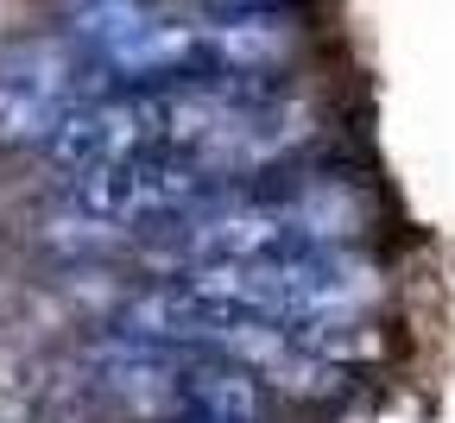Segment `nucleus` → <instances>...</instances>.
<instances>
[{
  "mask_svg": "<svg viewBox=\"0 0 455 423\" xmlns=\"http://www.w3.org/2000/svg\"><path fill=\"white\" fill-rule=\"evenodd\" d=\"M266 386L235 367V360H215V354H190L184 360V411L209 417V423H259Z\"/></svg>",
  "mask_w": 455,
  "mask_h": 423,
  "instance_id": "obj_1",
  "label": "nucleus"
},
{
  "mask_svg": "<svg viewBox=\"0 0 455 423\" xmlns=\"http://www.w3.org/2000/svg\"><path fill=\"white\" fill-rule=\"evenodd\" d=\"M64 120V101H51L26 83H0V146H44Z\"/></svg>",
  "mask_w": 455,
  "mask_h": 423,
  "instance_id": "obj_2",
  "label": "nucleus"
},
{
  "mask_svg": "<svg viewBox=\"0 0 455 423\" xmlns=\"http://www.w3.org/2000/svg\"><path fill=\"white\" fill-rule=\"evenodd\" d=\"M284 335H291V347H304L316 360H335V367L373 354V335H367L361 316H298V323H284Z\"/></svg>",
  "mask_w": 455,
  "mask_h": 423,
  "instance_id": "obj_3",
  "label": "nucleus"
},
{
  "mask_svg": "<svg viewBox=\"0 0 455 423\" xmlns=\"http://www.w3.org/2000/svg\"><path fill=\"white\" fill-rule=\"evenodd\" d=\"M259 386H272V392H284V398H341V392H348V367H335V360H316V354L291 347L278 367L259 373Z\"/></svg>",
  "mask_w": 455,
  "mask_h": 423,
  "instance_id": "obj_4",
  "label": "nucleus"
},
{
  "mask_svg": "<svg viewBox=\"0 0 455 423\" xmlns=\"http://www.w3.org/2000/svg\"><path fill=\"white\" fill-rule=\"evenodd\" d=\"M196 423H209V417H196Z\"/></svg>",
  "mask_w": 455,
  "mask_h": 423,
  "instance_id": "obj_5",
  "label": "nucleus"
}]
</instances>
